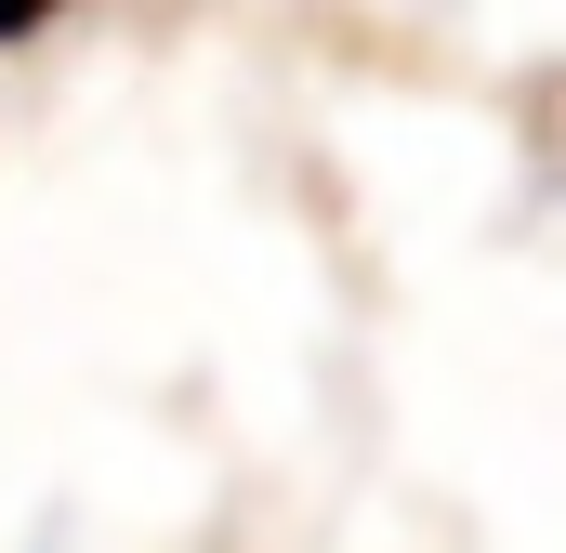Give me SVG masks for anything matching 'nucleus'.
Instances as JSON below:
<instances>
[{
  "label": "nucleus",
  "instance_id": "obj_1",
  "mask_svg": "<svg viewBox=\"0 0 566 553\" xmlns=\"http://www.w3.org/2000/svg\"><path fill=\"white\" fill-rule=\"evenodd\" d=\"M13 13H27V0H0V27H13Z\"/></svg>",
  "mask_w": 566,
  "mask_h": 553
}]
</instances>
